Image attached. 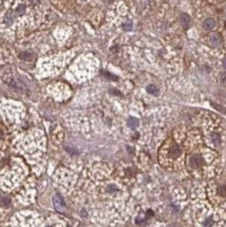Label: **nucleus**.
Returning <instances> with one entry per match:
<instances>
[{"mask_svg":"<svg viewBox=\"0 0 226 227\" xmlns=\"http://www.w3.org/2000/svg\"><path fill=\"white\" fill-rule=\"evenodd\" d=\"M52 202H53V205H55V208L57 211L62 213H64L66 211V204H65V202H64L61 195L55 194L53 196V198H52Z\"/></svg>","mask_w":226,"mask_h":227,"instance_id":"f257e3e1","label":"nucleus"},{"mask_svg":"<svg viewBox=\"0 0 226 227\" xmlns=\"http://www.w3.org/2000/svg\"><path fill=\"white\" fill-rule=\"evenodd\" d=\"M189 163H191V167H195V169H199L203 165L204 163V160H203L202 156L201 155H194L191 157V160H189Z\"/></svg>","mask_w":226,"mask_h":227,"instance_id":"f03ea898","label":"nucleus"},{"mask_svg":"<svg viewBox=\"0 0 226 227\" xmlns=\"http://www.w3.org/2000/svg\"><path fill=\"white\" fill-rule=\"evenodd\" d=\"M168 155H170L171 158H177V157H179L181 155V149L177 144H173L168 150Z\"/></svg>","mask_w":226,"mask_h":227,"instance_id":"7ed1b4c3","label":"nucleus"},{"mask_svg":"<svg viewBox=\"0 0 226 227\" xmlns=\"http://www.w3.org/2000/svg\"><path fill=\"white\" fill-rule=\"evenodd\" d=\"M222 42V39H221V36L219 34H212L210 35L209 37V44L212 46V47H217L219 46Z\"/></svg>","mask_w":226,"mask_h":227,"instance_id":"20e7f679","label":"nucleus"},{"mask_svg":"<svg viewBox=\"0 0 226 227\" xmlns=\"http://www.w3.org/2000/svg\"><path fill=\"white\" fill-rule=\"evenodd\" d=\"M214 26H216V21L212 18H207L203 22V28L205 30H212L214 28Z\"/></svg>","mask_w":226,"mask_h":227,"instance_id":"39448f33","label":"nucleus"},{"mask_svg":"<svg viewBox=\"0 0 226 227\" xmlns=\"http://www.w3.org/2000/svg\"><path fill=\"white\" fill-rule=\"evenodd\" d=\"M179 20H180V23H181L183 26H187L188 24H189V22H191V18H189V16H188L187 14H185V13H181Z\"/></svg>","mask_w":226,"mask_h":227,"instance_id":"423d86ee","label":"nucleus"},{"mask_svg":"<svg viewBox=\"0 0 226 227\" xmlns=\"http://www.w3.org/2000/svg\"><path fill=\"white\" fill-rule=\"evenodd\" d=\"M138 119L135 117H130L128 119V126L130 127L131 129H135L136 127H138Z\"/></svg>","mask_w":226,"mask_h":227,"instance_id":"0eeeda50","label":"nucleus"},{"mask_svg":"<svg viewBox=\"0 0 226 227\" xmlns=\"http://www.w3.org/2000/svg\"><path fill=\"white\" fill-rule=\"evenodd\" d=\"M11 204V201H9V197H5V196H2L1 194H0V205L1 206H9V205Z\"/></svg>","mask_w":226,"mask_h":227,"instance_id":"6e6552de","label":"nucleus"},{"mask_svg":"<svg viewBox=\"0 0 226 227\" xmlns=\"http://www.w3.org/2000/svg\"><path fill=\"white\" fill-rule=\"evenodd\" d=\"M147 91H148L150 94L157 95L158 94V92H159V89H158L155 85H149V86L147 87Z\"/></svg>","mask_w":226,"mask_h":227,"instance_id":"1a4fd4ad","label":"nucleus"},{"mask_svg":"<svg viewBox=\"0 0 226 227\" xmlns=\"http://www.w3.org/2000/svg\"><path fill=\"white\" fill-rule=\"evenodd\" d=\"M210 136H212V140L214 141V144H216V146H219V144H221V137L218 133H212Z\"/></svg>","mask_w":226,"mask_h":227,"instance_id":"9d476101","label":"nucleus"},{"mask_svg":"<svg viewBox=\"0 0 226 227\" xmlns=\"http://www.w3.org/2000/svg\"><path fill=\"white\" fill-rule=\"evenodd\" d=\"M65 151L70 155H78V151L73 147H65Z\"/></svg>","mask_w":226,"mask_h":227,"instance_id":"9b49d317","label":"nucleus"},{"mask_svg":"<svg viewBox=\"0 0 226 227\" xmlns=\"http://www.w3.org/2000/svg\"><path fill=\"white\" fill-rule=\"evenodd\" d=\"M210 104H212V106L214 107V109H217L218 111H220V112H222V113H226V109L224 108V107L220 106V105H218V104L214 103V102H212Z\"/></svg>","mask_w":226,"mask_h":227,"instance_id":"f8f14e48","label":"nucleus"},{"mask_svg":"<svg viewBox=\"0 0 226 227\" xmlns=\"http://www.w3.org/2000/svg\"><path fill=\"white\" fill-rule=\"evenodd\" d=\"M218 194L221 197H226V185H222L218 188Z\"/></svg>","mask_w":226,"mask_h":227,"instance_id":"ddd939ff","label":"nucleus"},{"mask_svg":"<svg viewBox=\"0 0 226 227\" xmlns=\"http://www.w3.org/2000/svg\"><path fill=\"white\" fill-rule=\"evenodd\" d=\"M20 59H22V60H25V61H29L30 60V58H32V55L29 54V52H22V54H20Z\"/></svg>","mask_w":226,"mask_h":227,"instance_id":"4468645a","label":"nucleus"},{"mask_svg":"<svg viewBox=\"0 0 226 227\" xmlns=\"http://www.w3.org/2000/svg\"><path fill=\"white\" fill-rule=\"evenodd\" d=\"M122 27H124V29H125V30H131V29H132V27H133V25H132V22H131V21H128V22L124 23Z\"/></svg>","mask_w":226,"mask_h":227,"instance_id":"2eb2a0df","label":"nucleus"},{"mask_svg":"<svg viewBox=\"0 0 226 227\" xmlns=\"http://www.w3.org/2000/svg\"><path fill=\"white\" fill-rule=\"evenodd\" d=\"M24 12H25V5H23V4H21V5L18 6L17 9V13L18 15H23Z\"/></svg>","mask_w":226,"mask_h":227,"instance_id":"dca6fc26","label":"nucleus"},{"mask_svg":"<svg viewBox=\"0 0 226 227\" xmlns=\"http://www.w3.org/2000/svg\"><path fill=\"white\" fill-rule=\"evenodd\" d=\"M12 21H13V18H12V16H11V14H7L5 16V23L7 25H11V24H12Z\"/></svg>","mask_w":226,"mask_h":227,"instance_id":"f3484780","label":"nucleus"},{"mask_svg":"<svg viewBox=\"0 0 226 227\" xmlns=\"http://www.w3.org/2000/svg\"><path fill=\"white\" fill-rule=\"evenodd\" d=\"M204 225H205V226H210V225H212V217H209V218L206 220L205 223H204Z\"/></svg>","mask_w":226,"mask_h":227,"instance_id":"a211bd4d","label":"nucleus"},{"mask_svg":"<svg viewBox=\"0 0 226 227\" xmlns=\"http://www.w3.org/2000/svg\"><path fill=\"white\" fill-rule=\"evenodd\" d=\"M223 66H224V68H226V58L223 60Z\"/></svg>","mask_w":226,"mask_h":227,"instance_id":"6ab92c4d","label":"nucleus"},{"mask_svg":"<svg viewBox=\"0 0 226 227\" xmlns=\"http://www.w3.org/2000/svg\"><path fill=\"white\" fill-rule=\"evenodd\" d=\"M30 2H32V3H38L39 2V0H29Z\"/></svg>","mask_w":226,"mask_h":227,"instance_id":"aec40b11","label":"nucleus"},{"mask_svg":"<svg viewBox=\"0 0 226 227\" xmlns=\"http://www.w3.org/2000/svg\"><path fill=\"white\" fill-rule=\"evenodd\" d=\"M224 26H225V28H226V20H225V22H224Z\"/></svg>","mask_w":226,"mask_h":227,"instance_id":"412c9836","label":"nucleus"}]
</instances>
